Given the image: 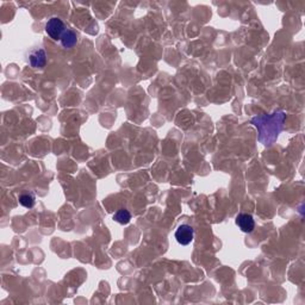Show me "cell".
<instances>
[{"mask_svg":"<svg viewBox=\"0 0 305 305\" xmlns=\"http://www.w3.org/2000/svg\"><path fill=\"white\" fill-rule=\"evenodd\" d=\"M285 119L286 112L282 110H277L270 115H257L252 118L251 123L259 131V142L267 147L276 142L279 134L284 129Z\"/></svg>","mask_w":305,"mask_h":305,"instance_id":"cell-1","label":"cell"},{"mask_svg":"<svg viewBox=\"0 0 305 305\" xmlns=\"http://www.w3.org/2000/svg\"><path fill=\"white\" fill-rule=\"evenodd\" d=\"M66 30H67L66 24L59 17H51L46 24V32L54 41H60Z\"/></svg>","mask_w":305,"mask_h":305,"instance_id":"cell-2","label":"cell"},{"mask_svg":"<svg viewBox=\"0 0 305 305\" xmlns=\"http://www.w3.org/2000/svg\"><path fill=\"white\" fill-rule=\"evenodd\" d=\"M176 236L177 242L181 246H187L190 245L191 242L193 241V237H195V229L192 228L188 224H181L179 226L176 230Z\"/></svg>","mask_w":305,"mask_h":305,"instance_id":"cell-3","label":"cell"},{"mask_svg":"<svg viewBox=\"0 0 305 305\" xmlns=\"http://www.w3.org/2000/svg\"><path fill=\"white\" fill-rule=\"evenodd\" d=\"M30 65L34 68H43L47 63V54L42 48H35L29 52Z\"/></svg>","mask_w":305,"mask_h":305,"instance_id":"cell-4","label":"cell"},{"mask_svg":"<svg viewBox=\"0 0 305 305\" xmlns=\"http://www.w3.org/2000/svg\"><path fill=\"white\" fill-rule=\"evenodd\" d=\"M236 226L243 232H252L255 229V221L249 213H238L236 217Z\"/></svg>","mask_w":305,"mask_h":305,"instance_id":"cell-5","label":"cell"},{"mask_svg":"<svg viewBox=\"0 0 305 305\" xmlns=\"http://www.w3.org/2000/svg\"><path fill=\"white\" fill-rule=\"evenodd\" d=\"M60 42L63 48H66V49L73 48L77 42V36L76 34V31H73V30H71V29L66 30L65 34H63L62 37H61Z\"/></svg>","mask_w":305,"mask_h":305,"instance_id":"cell-6","label":"cell"},{"mask_svg":"<svg viewBox=\"0 0 305 305\" xmlns=\"http://www.w3.org/2000/svg\"><path fill=\"white\" fill-rule=\"evenodd\" d=\"M18 202L22 206L26 207V209H32L36 204V197L32 192L22 193V195L19 196Z\"/></svg>","mask_w":305,"mask_h":305,"instance_id":"cell-7","label":"cell"},{"mask_svg":"<svg viewBox=\"0 0 305 305\" xmlns=\"http://www.w3.org/2000/svg\"><path fill=\"white\" fill-rule=\"evenodd\" d=\"M113 220L119 224L126 226V224L129 223L130 220H131V213H130L129 210L127 209H118L115 215H113Z\"/></svg>","mask_w":305,"mask_h":305,"instance_id":"cell-8","label":"cell"}]
</instances>
